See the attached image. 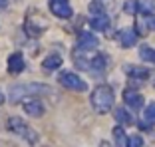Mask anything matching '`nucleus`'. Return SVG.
<instances>
[{
  "mask_svg": "<svg viewBox=\"0 0 155 147\" xmlns=\"http://www.w3.org/2000/svg\"><path fill=\"white\" fill-rule=\"evenodd\" d=\"M91 28H96V30H107V26H110V18L105 16V14H97V16H94L91 18Z\"/></svg>",
  "mask_w": 155,
  "mask_h": 147,
  "instance_id": "nucleus-13",
  "label": "nucleus"
},
{
  "mask_svg": "<svg viewBox=\"0 0 155 147\" xmlns=\"http://www.w3.org/2000/svg\"><path fill=\"white\" fill-rule=\"evenodd\" d=\"M139 8H141V4L137 2V0H127L125 4H123V10L127 14H135V12H139Z\"/></svg>",
  "mask_w": 155,
  "mask_h": 147,
  "instance_id": "nucleus-20",
  "label": "nucleus"
},
{
  "mask_svg": "<svg viewBox=\"0 0 155 147\" xmlns=\"http://www.w3.org/2000/svg\"><path fill=\"white\" fill-rule=\"evenodd\" d=\"M6 129H8L10 133L22 137L24 141L30 143V145H36L38 139H40V135H38L36 129H32L24 119H20V117H8V121H6Z\"/></svg>",
  "mask_w": 155,
  "mask_h": 147,
  "instance_id": "nucleus-3",
  "label": "nucleus"
},
{
  "mask_svg": "<svg viewBox=\"0 0 155 147\" xmlns=\"http://www.w3.org/2000/svg\"><path fill=\"white\" fill-rule=\"evenodd\" d=\"M97 44H100V42H97V38L91 32H82L80 36H78V48H80V50H86V52L87 50H96Z\"/></svg>",
  "mask_w": 155,
  "mask_h": 147,
  "instance_id": "nucleus-7",
  "label": "nucleus"
},
{
  "mask_svg": "<svg viewBox=\"0 0 155 147\" xmlns=\"http://www.w3.org/2000/svg\"><path fill=\"white\" fill-rule=\"evenodd\" d=\"M100 147H114V145H111V143H107V141H101Z\"/></svg>",
  "mask_w": 155,
  "mask_h": 147,
  "instance_id": "nucleus-23",
  "label": "nucleus"
},
{
  "mask_svg": "<svg viewBox=\"0 0 155 147\" xmlns=\"http://www.w3.org/2000/svg\"><path fill=\"white\" fill-rule=\"evenodd\" d=\"M139 58H141L143 62H149V64H155V50L149 46H143L141 50H139Z\"/></svg>",
  "mask_w": 155,
  "mask_h": 147,
  "instance_id": "nucleus-16",
  "label": "nucleus"
},
{
  "mask_svg": "<svg viewBox=\"0 0 155 147\" xmlns=\"http://www.w3.org/2000/svg\"><path fill=\"white\" fill-rule=\"evenodd\" d=\"M22 107H24V111H26L28 115H32V117L44 115V103H42L40 100H26Z\"/></svg>",
  "mask_w": 155,
  "mask_h": 147,
  "instance_id": "nucleus-9",
  "label": "nucleus"
},
{
  "mask_svg": "<svg viewBox=\"0 0 155 147\" xmlns=\"http://www.w3.org/2000/svg\"><path fill=\"white\" fill-rule=\"evenodd\" d=\"M24 56L20 54V52H14V54H10L8 56V64H6V68H8V72L10 74H14V76H16V74H20L24 70Z\"/></svg>",
  "mask_w": 155,
  "mask_h": 147,
  "instance_id": "nucleus-8",
  "label": "nucleus"
},
{
  "mask_svg": "<svg viewBox=\"0 0 155 147\" xmlns=\"http://www.w3.org/2000/svg\"><path fill=\"white\" fill-rule=\"evenodd\" d=\"M114 137H115V145L117 147H123L125 145V131H123L121 127H114Z\"/></svg>",
  "mask_w": 155,
  "mask_h": 147,
  "instance_id": "nucleus-19",
  "label": "nucleus"
},
{
  "mask_svg": "<svg viewBox=\"0 0 155 147\" xmlns=\"http://www.w3.org/2000/svg\"><path fill=\"white\" fill-rule=\"evenodd\" d=\"M8 6V0H0V10H4Z\"/></svg>",
  "mask_w": 155,
  "mask_h": 147,
  "instance_id": "nucleus-22",
  "label": "nucleus"
},
{
  "mask_svg": "<svg viewBox=\"0 0 155 147\" xmlns=\"http://www.w3.org/2000/svg\"><path fill=\"white\" fill-rule=\"evenodd\" d=\"M60 83L66 87V90H74V92H86L87 90V83L84 82L78 74H72V72H62L60 74Z\"/></svg>",
  "mask_w": 155,
  "mask_h": 147,
  "instance_id": "nucleus-4",
  "label": "nucleus"
},
{
  "mask_svg": "<svg viewBox=\"0 0 155 147\" xmlns=\"http://www.w3.org/2000/svg\"><path fill=\"white\" fill-rule=\"evenodd\" d=\"M145 24H147V28H149V30H155V14H151V16H147Z\"/></svg>",
  "mask_w": 155,
  "mask_h": 147,
  "instance_id": "nucleus-21",
  "label": "nucleus"
},
{
  "mask_svg": "<svg viewBox=\"0 0 155 147\" xmlns=\"http://www.w3.org/2000/svg\"><path fill=\"white\" fill-rule=\"evenodd\" d=\"M91 107H94V111L96 113H107V111H111V107H114V101H115V96H114V90H111L110 86H97L94 92H91Z\"/></svg>",
  "mask_w": 155,
  "mask_h": 147,
  "instance_id": "nucleus-2",
  "label": "nucleus"
},
{
  "mask_svg": "<svg viewBox=\"0 0 155 147\" xmlns=\"http://www.w3.org/2000/svg\"><path fill=\"white\" fill-rule=\"evenodd\" d=\"M42 66H44V70H56V68L62 66V58H60L58 54H52V56H48V58L42 62Z\"/></svg>",
  "mask_w": 155,
  "mask_h": 147,
  "instance_id": "nucleus-15",
  "label": "nucleus"
},
{
  "mask_svg": "<svg viewBox=\"0 0 155 147\" xmlns=\"http://www.w3.org/2000/svg\"><path fill=\"white\" fill-rule=\"evenodd\" d=\"M117 40H119V44H121V48H131L137 40V34L133 32V30H121V32L117 34Z\"/></svg>",
  "mask_w": 155,
  "mask_h": 147,
  "instance_id": "nucleus-10",
  "label": "nucleus"
},
{
  "mask_svg": "<svg viewBox=\"0 0 155 147\" xmlns=\"http://www.w3.org/2000/svg\"><path fill=\"white\" fill-rule=\"evenodd\" d=\"M115 119L121 125H131L133 123V117L129 115V111L125 109V107H117V109H115Z\"/></svg>",
  "mask_w": 155,
  "mask_h": 147,
  "instance_id": "nucleus-14",
  "label": "nucleus"
},
{
  "mask_svg": "<svg viewBox=\"0 0 155 147\" xmlns=\"http://www.w3.org/2000/svg\"><path fill=\"white\" fill-rule=\"evenodd\" d=\"M123 101H125V106H129L131 109H141L143 107V96L135 90H125L123 92Z\"/></svg>",
  "mask_w": 155,
  "mask_h": 147,
  "instance_id": "nucleus-6",
  "label": "nucleus"
},
{
  "mask_svg": "<svg viewBox=\"0 0 155 147\" xmlns=\"http://www.w3.org/2000/svg\"><path fill=\"white\" fill-rule=\"evenodd\" d=\"M48 93H50V86H46V83L38 82L16 83L8 90V100L16 103V101H26V100H38L40 96H48Z\"/></svg>",
  "mask_w": 155,
  "mask_h": 147,
  "instance_id": "nucleus-1",
  "label": "nucleus"
},
{
  "mask_svg": "<svg viewBox=\"0 0 155 147\" xmlns=\"http://www.w3.org/2000/svg\"><path fill=\"white\" fill-rule=\"evenodd\" d=\"M125 72L129 74V78H137V80H145L149 76V70L141 68V66H127Z\"/></svg>",
  "mask_w": 155,
  "mask_h": 147,
  "instance_id": "nucleus-12",
  "label": "nucleus"
},
{
  "mask_svg": "<svg viewBox=\"0 0 155 147\" xmlns=\"http://www.w3.org/2000/svg\"><path fill=\"white\" fill-rule=\"evenodd\" d=\"M107 56L105 54H97V56H94L90 60V70L91 72H104L105 68H107Z\"/></svg>",
  "mask_w": 155,
  "mask_h": 147,
  "instance_id": "nucleus-11",
  "label": "nucleus"
},
{
  "mask_svg": "<svg viewBox=\"0 0 155 147\" xmlns=\"http://www.w3.org/2000/svg\"><path fill=\"white\" fill-rule=\"evenodd\" d=\"M50 10L58 18H70V16H72L70 0H50Z\"/></svg>",
  "mask_w": 155,
  "mask_h": 147,
  "instance_id": "nucleus-5",
  "label": "nucleus"
},
{
  "mask_svg": "<svg viewBox=\"0 0 155 147\" xmlns=\"http://www.w3.org/2000/svg\"><path fill=\"white\" fill-rule=\"evenodd\" d=\"M143 119H145L149 125H153V123H155V101H151L149 106L143 109Z\"/></svg>",
  "mask_w": 155,
  "mask_h": 147,
  "instance_id": "nucleus-17",
  "label": "nucleus"
},
{
  "mask_svg": "<svg viewBox=\"0 0 155 147\" xmlns=\"http://www.w3.org/2000/svg\"><path fill=\"white\" fill-rule=\"evenodd\" d=\"M125 147H145V141H143L141 135L133 133V135H129V137L125 139Z\"/></svg>",
  "mask_w": 155,
  "mask_h": 147,
  "instance_id": "nucleus-18",
  "label": "nucleus"
},
{
  "mask_svg": "<svg viewBox=\"0 0 155 147\" xmlns=\"http://www.w3.org/2000/svg\"><path fill=\"white\" fill-rule=\"evenodd\" d=\"M2 103H4V93L0 92V106H2Z\"/></svg>",
  "mask_w": 155,
  "mask_h": 147,
  "instance_id": "nucleus-24",
  "label": "nucleus"
}]
</instances>
